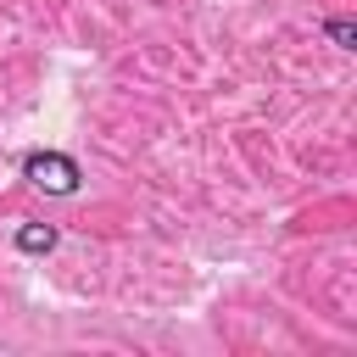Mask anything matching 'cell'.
Returning a JSON list of instances; mask_svg holds the SVG:
<instances>
[{"label": "cell", "instance_id": "obj_3", "mask_svg": "<svg viewBox=\"0 0 357 357\" xmlns=\"http://www.w3.org/2000/svg\"><path fill=\"white\" fill-rule=\"evenodd\" d=\"M324 33H329L340 50H357V22H351V17H324Z\"/></svg>", "mask_w": 357, "mask_h": 357}, {"label": "cell", "instance_id": "obj_2", "mask_svg": "<svg viewBox=\"0 0 357 357\" xmlns=\"http://www.w3.org/2000/svg\"><path fill=\"white\" fill-rule=\"evenodd\" d=\"M17 251H22V257L56 251V229H50V223H22V229H17Z\"/></svg>", "mask_w": 357, "mask_h": 357}, {"label": "cell", "instance_id": "obj_1", "mask_svg": "<svg viewBox=\"0 0 357 357\" xmlns=\"http://www.w3.org/2000/svg\"><path fill=\"white\" fill-rule=\"evenodd\" d=\"M22 178H33V184L50 190V195H78L84 167H78L67 151H28V156H22Z\"/></svg>", "mask_w": 357, "mask_h": 357}]
</instances>
